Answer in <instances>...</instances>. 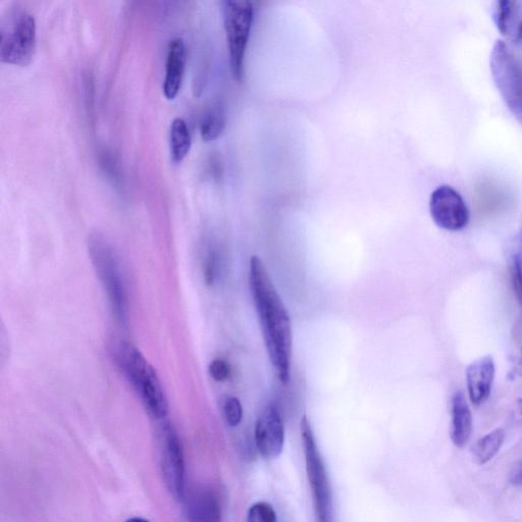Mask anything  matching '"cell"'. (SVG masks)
Wrapping results in <instances>:
<instances>
[{
    "mask_svg": "<svg viewBox=\"0 0 522 522\" xmlns=\"http://www.w3.org/2000/svg\"><path fill=\"white\" fill-rule=\"evenodd\" d=\"M249 285L270 360L281 383L287 385L291 378V320L267 268L257 256L250 259Z\"/></svg>",
    "mask_w": 522,
    "mask_h": 522,
    "instance_id": "obj_1",
    "label": "cell"
},
{
    "mask_svg": "<svg viewBox=\"0 0 522 522\" xmlns=\"http://www.w3.org/2000/svg\"><path fill=\"white\" fill-rule=\"evenodd\" d=\"M115 357L148 413L155 420H164L169 411L168 400L158 374L146 358L127 342L117 345Z\"/></svg>",
    "mask_w": 522,
    "mask_h": 522,
    "instance_id": "obj_2",
    "label": "cell"
},
{
    "mask_svg": "<svg viewBox=\"0 0 522 522\" xmlns=\"http://www.w3.org/2000/svg\"><path fill=\"white\" fill-rule=\"evenodd\" d=\"M89 251L103 288L108 292L116 318L120 323L127 324L128 291L117 251L106 237L98 233L90 236Z\"/></svg>",
    "mask_w": 522,
    "mask_h": 522,
    "instance_id": "obj_3",
    "label": "cell"
},
{
    "mask_svg": "<svg viewBox=\"0 0 522 522\" xmlns=\"http://www.w3.org/2000/svg\"><path fill=\"white\" fill-rule=\"evenodd\" d=\"M306 472L319 522H334L333 501L327 468L307 417L301 421Z\"/></svg>",
    "mask_w": 522,
    "mask_h": 522,
    "instance_id": "obj_4",
    "label": "cell"
},
{
    "mask_svg": "<svg viewBox=\"0 0 522 522\" xmlns=\"http://www.w3.org/2000/svg\"><path fill=\"white\" fill-rule=\"evenodd\" d=\"M35 18L28 12L12 14L0 29V60L5 64L26 67L36 48Z\"/></svg>",
    "mask_w": 522,
    "mask_h": 522,
    "instance_id": "obj_5",
    "label": "cell"
},
{
    "mask_svg": "<svg viewBox=\"0 0 522 522\" xmlns=\"http://www.w3.org/2000/svg\"><path fill=\"white\" fill-rule=\"evenodd\" d=\"M224 26L227 36L230 66L236 81L243 78L244 59L253 23V6L249 2L224 3Z\"/></svg>",
    "mask_w": 522,
    "mask_h": 522,
    "instance_id": "obj_6",
    "label": "cell"
},
{
    "mask_svg": "<svg viewBox=\"0 0 522 522\" xmlns=\"http://www.w3.org/2000/svg\"><path fill=\"white\" fill-rule=\"evenodd\" d=\"M491 64L497 87L509 109L522 122V73L504 42L496 43Z\"/></svg>",
    "mask_w": 522,
    "mask_h": 522,
    "instance_id": "obj_7",
    "label": "cell"
},
{
    "mask_svg": "<svg viewBox=\"0 0 522 522\" xmlns=\"http://www.w3.org/2000/svg\"><path fill=\"white\" fill-rule=\"evenodd\" d=\"M160 448L166 486L176 499H181L185 493L184 451L177 432L169 423L161 430Z\"/></svg>",
    "mask_w": 522,
    "mask_h": 522,
    "instance_id": "obj_8",
    "label": "cell"
},
{
    "mask_svg": "<svg viewBox=\"0 0 522 522\" xmlns=\"http://www.w3.org/2000/svg\"><path fill=\"white\" fill-rule=\"evenodd\" d=\"M430 213L434 223L449 232L463 230L469 223L468 207L451 186L438 187L431 195Z\"/></svg>",
    "mask_w": 522,
    "mask_h": 522,
    "instance_id": "obj_9",
    "label": "cell"
},
{
    "mask_svg": "<svg viewBox=\"0 0 522 522\" xmlns=\"http://www.w3.org/2000/svg\"><path fill=\"white\" fill-rule=\"evenodd\" d=\"M255 442L261 456L274 459L280 456L285 443V429L279 408L269 404L260 413L255 427Z\"/></svg>",
    "mask_w": 522,
    "mask_h": 522,
    "instance_id": "obj_10",
    "label": "cell"
},
{
    "mask_svg": "<svg viewBox=\"0 0 522 522\" xmlns=\"http://www.w3.org/2000/svg\"><path fill=\"white\" fill-rule=\"evenodd\" d=\"M496 377V364L491 355L483 356L468 365L465 378L469 400L484 404L491 396Z\"/></svg>",
    "mask_w": 522,
    "mask_h": 522,
    "instance_id": "obj_11",
    "label": "cell"
},
{
    "mask_svg": "<svg viewBox=\"0 0 522 522\" xmlns=\"http://www.w3.org/2000/svg\"><path fill=\"white\" fill-rule=\"evenodd\" d=\"M186 46L182 38L170 41L167 52L166 76L163 91L167 99L174 100L183 84L186 69Z\"/></svg>",
    "mask_w": 522,
    "mask_h": 522,
    "instance_id": "obj_12",
    "label": "cell"
},
{
    "mask_svg": "<svg viewBox=\"0 0 522 522\" xmlns=\"http://www.w3.org/2000/svg\"><path fill=\"white\" fill-rule=\"evenodd\" d=\"M474 427L473 413L464 394L457 392L451 400L450 437L457 448H463L471 439Z\"/></svg>",
    "mask_w": 522,
    "mask_h": 522,
    "instance_id": "obj_13",
    "label": "cell"
},
{
    "mask_svg": "<svg viewBox=\"0 0 522 522\" xmlns=\"http://www.w3.org/2000/svg\"><path fill=\"white\" fill-rule=\"evenodd\" d=\"M220 505L215 495L200 492L191 497L188 516L191 522H219Z\"/></svg>",
    "mask_w": 522,
    "mask_h": 522,
    "instance_id": "obj_14",
    "label": "cell"
},
{
    "mask_svg": "<svg viewBox=\"0 0 522 522\" xmlns=\"http://www.w3.org/2000/svg\"><path fill=\"white\" fill-rule=\"evenodd\" d=\"M192 137L186 122L177 118L172 122L170 130L171 158L174 163H182L188 155Z\"/></svg>",
    "mask_w": 522,
    "mask_h": 522,
    "instance_id": "obj_15",
    "label": "cell"
},
{
    "mask_svg": "<svg viewBox=\"0 0 522 522\" xmlns=\"http://www.w3.org/2000/svg\"><path fill=\"white\" fill-rule=\"evenodd\" d=\"M505 438L506 434L503 429H496L481 438L473 450L475 461L480 465L490 462L501 450Z\"/></svg>",
    "mask_w": 522,
    "mask_h": 522,
    "instance_id": "obj_16",
    "label": "cell"
},
{
    "mask_svg": "<svg viewBox=\"0 0 522 522\" xmlns=\"http://www.w3.org/2000/svg\"><path fill=\"white\" fill-rule=\"evenodd\" d=\"M226 127V115L221 107L208 110L200 122V134L203 141L218 139Z\"/></svg>",
    "mask_w": 522,
    "mask_h": 522,
    "instance_id": "obj_17",
    "label": "cell"
},
{
    "mask_svg": "<svg viewBox=\"0 0 522 522\" xmlns=\"http://www.w3.org/2000/svg\"><path fill=\"white\" fill-rule=\"evenodd\" d=\"M515 3L501 0L494 8V21L498 30L506 35L509 32L510 23L513 19Z\"/></svg>",
    "mask_w": 522,
    "mask_h": 522,
    "instance_id": "obj_18",
    "label": "cell"
},
{
    "mask_svg": "<svg viewBox=\"0 0 522 522\" xmlns=\"http://www.w3.org/2000/svg\"><path fill=\"white\" fill-rule=\"evenodd\" d=\"M247 522H278V517L271 504L257 502L249 508Z\"/></svg>",
    "mask_w": 522,
    "mask_h": 522,
    "instance_id": "obj_19",
    "label": "cell"
},
{
    "mask_svg": "<svg viewBox=\"0 0 522 522\" xmlns=\"http://www.w3.org/2000/svg\"><path fill=\"white\" fill-rule=\"evenodd\" d=\"M509 273L516 300L522 306V260L518 254L510 258Z\"/></svg>",
    "mask_w": 522,
    "mask_h": 522,
    "instance_id": "obj_20",
    "label": "cell"
},
{
    "mask_svg": "<svg viewBox=\"0 0 522 522\" xmlns=\"http://www.w3.org/2000/svg\"><path fill=\"white\" fill-rule=\"evenodd\" d=\"M224 416L226 423L232 427H238L243 419L242 404L236 397H228L224 403Z\"/></svg>",
    "mask_w": 522,
    "mask_h": 522,
    "instance_id": "obj_21",
    "label": "cell"
},
{
    "mask_svg": "<svg viewBox=\"0 0 522 522\" xmlns=\"http://www.w3.org/2000/svg\"><path fill=\"white\" fill-rule=\"evenodd\" d=\"M219 255L215 250L207 252L204 259V279L208 285H213L219 275Z\"/></svg>",
    "mask_w": 522,
    "mask_h": 522,
    "instance_id": "obj_22",
    "label": "cell"
},
{
    "mask_svg": "<svg viewBox=\"0 0 522 522\" xmlns=\"http://www.w3.org/2000/svg\"><path fill=\"white\" fill-rule=\"evenodd\" d=\"M210 374L216 382H225L231 374L229 363L220 358L215 359L210 365Z\"/></svg>",
    "mask_w": 522,
    "mask_h": 522,
    "instance_id": "obj_23",
    "label": "cell"
},
{
    "mask_svg": "<svg viewBox=\"0 0 522 522\" xmlns=\"http://www.w3.org/2000/svg\"><path fill=\"white\" fill-rule=\"evenodd\" d=\"M510 481L514 486L522 487V462L513 469Z\"/></svg>",
    "mask_w": 522,
    "mask_h": 522,
    "instance_id": "obj_24",
    "label": "cell"
},
{
    "mask_svg": "<svg viewBox=\"0 0 522 522\" xmlns=\"http://www.w3.org/2000/svg\"><path fill=\"white\" fill-rule=\"evenodd\" d=\"M126 522H150L144 518H140V517H133V518H130L128 519Z\"/></svg>",
    "mask_w": 522,
    "mask_h": 522,
    "instance_id": "obj_25",
    "label": "cell"
},
{
    "mask_svg": "<svg viewBox=\"0 0 522 522\" xmlns=\"http://www.w3.org/2000/svg\"><path fill=\"white\" fill-rule=\"evenodd\" d=\"M517 407H518V412H519L520 420H521V422H522V398L518 399V401H517Z\"/></svg>",
    "mask_w": 522,
    "mask_h": 522,
    "instance_id": "obj_26",
    "label": "cell"
},
{
    "mask_svg": "<svg viewBox=\"0 0 522 522\" xmlns=\"http://www.w3.org/2000/svg\"><path fill=\"white\" fill-rule=\"evenodd\" d=\"M517 40L522 42V23L519 25V28L517 31Z\"/></svg>",
    "mask_w": 522,
    "mask_h": 522,
    "instance_id": "obj_27",
    "label": "cell"
},
{
    "mask_svg": "<svg viewBox=\"0 0 522 522\" xmlns=\"http://www.w3.org/2000/svg\"><path fill=\"white\" fill-rule=\"evenodd\" d=\"M518 371H519L520 376H522V351H521V358L519 361Z\"/></svg>",
    "mask_w": 522,
    "mask_h": 522,
    "instance_id": "obj_28",
    "label": "cell"
}]
</instances>
